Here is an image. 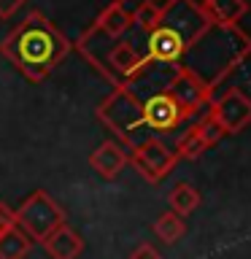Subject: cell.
Wrapping results in <instances>:
<instances>
[{
  "instance_id": "6da1fadb",
  "label": "cell",
  "mask_w": 251,
  "mask_h": 259,
  "mask_svg": "<svg viewBox=\"0 0 251 259\" xmlns=\"http://www.w3.org/2000/svg\"><path fill=\"white\" fill-rule=\"evenodd\" d=\"M70 49L73 44L40 11H30L0 40V54L32 84L52 76V70L70 54Z\"/></svg>"
},
{
  "instance_id": "7a4b0ae2",
  "label": "cell",
  "mask_w": 251,
  "mask_h": 259,
  "mask_svg": "<svg viewBox=\"0 0 251 259\" xmlns=\"http://www.w3.org/2000/svg\"><path fill=\"white\" fill-rule=\"evenodd\" d=\"M251 57V35L238 24L211 22L200 38L184 52L181 68L200 78L208 89H216L230 73Z\"/></svg>"
},
{
  "instance_id": "3957f363",
  "label": "cell",
  "mask_w": 251,
  "mask_h": 259,
  "mask_svg": "<svg viewBox=\"0 0 251 259\" xmlns=\"http://www.w3.org/2000/svg\"><path fill=\"white\" fill-rule=\"evenodd\" d=\"M208 24L211 16L200 0H165L157 24L146 32L143 57L149 62L178 65Z\"/></svg>"
},
{
  "instance_id": "277c9868",
  "label": "cell",
  "mask_w": 251,
  "mask_h": 259,
  "mask_svg": "<svg viewBox=\"0 0 251 259\" xmlns=\"http://www.w3.org/2000/svg\"><path fill=\"white\" fill-rule=\"evenodd\" d=\"M97 119H100L124 146H130V151H133L135 146H141L143 141L154 138L149 124H146V119H143L138 97L121 84L113 87L111 95L97 105Z\"/></svg>"
},
{
  "instance_id": "5b68a950",
  "label": "cell",
  "mask_w": 251,
  "mask_h": 259,
  "mask_svg": "<svg viewBox=\"0 0 251 259\" xmlns=\"http://www.w3.org/2000/svg\"><path fill=\"white\" fill-rule=\"evenodd\" d=\"M14 224L32 243H44L57 227L65 224V213L44 189H35L27 194V200L19 202V208H14Z\"/></svg>"
},
{
  "instance_id": "8992f818",
  "label": "cell",
  "mask_w": 251,
  "mask_h": 259,
  "mask_svg": "<svg viewBox=\"0 0 251 259\" xmlns=\"http://www.w3.org/2000/svg\"><path fill=\"white\" fill-rule=\"evenodd\" d=\"M208 116L222 127L224 135H238L251 124V97L238 87H230L222 97L208 103Z\"/></svg>"
},
{
  "instance_id": "52a82bcc",
  "label": "cell",
  "mask_w": 251,
  "mask_h": 259,
  "mask_svg": "<svg viewBox=\"0 0 251 259\" xmlns=\"http://www.w3.org/2000/svg\"><path fill=\"white\" fill-rule=\"evenodd\" d=\"M127 162L146 178V181H162V178L176 167L178 159H176L173 149H170L162 138H149V141H143L141 146H135V149L127 154Z\"/></svg>"
},
{
  "instance_id": "ba28073f",
  "label": "cell",
  "mask_w": 251,
  "mask_h": 259,
  "mask_svg": "<svg viewBox=\"0 0 251 259\" xmlns=\"http://www.w3.org/2000/svg\"><path fill=\"white\" fill-rule=\"evenodd\" d=\"M168 95L173 97V103L178 105V111L186 119L197 116L200 111H208V103L214 100V89H208L200 78H194L184 68H178V73L173 76V81L168 87Z\"/></svg>"
},
{
  "instance_id": "9c48e42d",
  "label": "cell",
  "mask_w": 251,
  "mask_h": 259,
  "mask_svg": "<svg viewBox=\"0 0 251 259\" xmlns=\"http://www.w3.org/2000/svg\"><path fill=\"white\" fill-rule=\"evenodd\" d=\"M105 65H108V78L113 87L124 84L127 78H133L138 70L146 65V57L143 52L135 46V40H116V44L111 46L108 52V60H105Z\"/></svg>"
},
{
  "instance_id": "30bf717a",
  "label": "cell",
  "mask_w": 251,
  "mask_h": 259,
  "mask_svg": "<svg viewBox=\"0 0 251 259\" xmlns=\"http://www.w3.org/2000/svg\"><path fill=\"white\" fill-rule=\"evenodd\" d=\"M116 40H119V38H111L108 32H103V30L92 22V24H89V27L78 35V40H76L73 46H76L78 52L103 73V76H108V65H105V60H108V52H111V46L116 44Z\"/></svg>"
},
{
  "instance_id": "8fae6325",
  "label": "cell",
  "mask_w": 251,
  "mask_h": 259,
  "mask_svg": "<svg viewBox=\"0 0 251 259\" xmlns=\"http://www.w3.org/2000/svg\"><path fill=\"white\" fill-rule=\"evenodd\" d=\"M89 165H92V170L100 178L113 181V178L121 173V167L127 165V151L119 141H103L92 154H89Z\"/></svg>"
},
{
  "instance_id": "7c38bea8",
  "label": "cell",
  "mask_w": 251,
  "mask_h": 259,
  "mask_svg": "<svg viewBox=\"0 0 251 259\" xmlns=\"http://www.w3.org/2000/svg\"><path fill=\"white\" fill-rule=\"evenodd\" d=\"M40 246H44V251L52 259H78L81 251H84V240H81V235L73 230V227L62 224V227H57Z\"/></svg>"
},
{
  "instance_id": "4fadbf2b",
  "label": "cell",
  "mask_w": 251,
  "mask_h": 259,
  "mask_svg": "<svg viewBox=\"0 0 251 259\" xmlns=\"http://www.w3.org/2000/svg\"><path fill=\"white\" fill-rule=\"evenodd\" d=\"M202 6H205L211 22H219V24H238L248 14L246 0H205Z\"/></svg>"
},
{
  "instance_id": "5bb4252c",
  "label": "cell",
  "mask_w": 251,
  "mask_h": 259,
  "mask_svg": "<svg viewBox=\"0 0 251 259\" xmlns=\"http://www.w3.org/2000/svg\"><path fill=\"white\" fill-rule=\"evenodd\" d=\"M95 24H97V27H100L103 32H108L111 38H121V35H124V32H127L130 27H133V19H130V16H127V14L119 8L116 0H113L111 6H105L103 11L97 14Z\"/></svg>"
},
{
  "instance_id": "9a60e30c",
  "label": "cell",
  "mask_w": 251,
  "mask_h": 259,
  "mask_svg": "<svg viewBox=\"0 0 251 259\" xmlns=\"http://www.w3.org/2000/svg\"><path fill=\"white\" fill-rule=\"evenodd\" d=\"M32 240L19 227H8L0 232V259H27Z\"/></svg>"
},
{
  "instance_id": "2e32d148",
  "label": "cell",
  "mask_w": 251,
  "mask_h": 259,
  "mask_svg": "<svg viewBox=\"0 0 251 259\" xmlns=\"http://www.w3.org/2000/svg\"><path fill=\"white\" fill-rule=\"evenodd\" d=\"M168 205H170V213L189 216L192 210L200 205V192L194 189L192 184H176L168 194Z\"/></svg>"
},
{
  "instance_id": "e0dca14e",
  "label": "cell",
  "mask_w": 251,
  "mask_h": 259,
  "mask_svg": "<svg viewBox=\"0 0 251 259\" xmlns=\"http://www.w3.org/2000/svg\"><path fill=\"white\" fill-rule=\"evenodd\" d=\"M154 232H157V238L162 243H178L186 235V224H184V219L181 216H176V213H162L157 222H154Z\"/></svg>"
},
{
  "instance_id": "ac0fdd59",
  "label": "cell",
  "mask_w": 251,
  "mask_h": 259,
  "mask_svg": "<svg viewBox=\"0 0 251 259\" xmlns=\"http://www.w3.org/2000/svg\"><path fill=\"white\" fill-rule=\"evenodd\" d=\"M205 151V143L200 141V135H197V130L189 127L186 133L181 135V141L176 143V159H197L200 154Z\"/></svg>"
},
{
  "instance_id": "d6986e66",
  "label": "cell",
  "mask_w": 251,
  "mask_h": 259,
  "mask_svg": "<svg viewBox=\"0 0 251 259\" xmlns=\"http://www.w3.org/2000/svg\"><path fill=\"white\" fill-rule=\"evenodd\" d=\"M159 14H162V3H157V0H149V3H143V6L133 14V24H138L143 32H149L154 24H157Z\"/></svg>"
},
{
  "instance_id": "ffe728a7",
  "label": "cell",
  "mask_w": 251,
  "mask_h": 259,
  "mask_svg": "<svg viewBox=\"0 0 251 259\" xmlns=\"http://www.w3.org/2000/svg\"><path fill=\"white\" fill-rule=\"evenodd\" d=\"M192 127L197 130V135H200V141L205 143V149H208V146H214V143H219V141L224 138L222 127H219L216 121L208 116V113H205V116H202V119L197 121V124H192Z\"/></svg>"
},
{
  "instance_id": "44dd1931",
  "label": "cell",
  "mask_w": 251,
  "mask_h": 259,
  "mask_svg": "<svg viewBox=\"0 0 251 259\" xmlns=\"http://www.w3.org/2000/svg\"><path fill=\"white\" fill-rule=\"evenodd\" d=\"M130 259H162L159 251L151 246V243H141V246H135V251L130 254Z\"/></svg>"
},
{
  "instance_id": "7402d4cb",
  "label": "cell",
  "mask_w": 251,
  "mask_h": 259,
  "mask_svg": "<svg viewBox=\"0 0 251 259\" xmlns=\"http://www.w3.org/2000/svg\"><path fill=\"white\" fill-rule=\"evenodd\" d=\"M22 6H24V0H0V19H8V16H14Z\"/></svg>"
},
{
  "instance_id": "603a6c76",
  "label": "cell",
  "mask_w": 251,
  "mask_h": 259,
  "mask_svg": "<svg viewBox=\"0 0 251 259\" xmlns=\"http://www.w3.org/2000/svg\"><path fill=\"white\" fill-rule=\"evenodd\" d=\"M8 227H16L14 224V208H8L6 202H0V232L8 230Z\"/></svg>"
},
{
  "instance_id": "cb8c5ba5",
  "label": "cell",
  "mask_w": 251,
  "mask_h": 259,
  "mask_svg": "<svg viewBox=\"0 0 251 259\" xmlns=\"http://www.w3.org/2000/svg\"><path fill=\"white\" fill-rule=\"evenodd\" d=\"M116 3H119L121 11H124V14L130 16V19H133V14L138 11V8H141L143 3H149V0H116Z\"/></svg>"
},
{
  "instance_id": "d4e9b609",
  "label": "cell",
  "mask_w": 251,
  "mask_h": 259,
  "mask_svg": "<svg viewBox=\"0 0 251 259\" xmlns=\"http://www.w3.org/2000/svg\"><path fill=\"white\" fill-rule=\"evenodd\" d=\"M157 3H165V0H157Z\"/></svg>"
},
{
  "instance_id": "484cf974",
  "label": "cell",
  "mask_w": 251,
  "mask_h": 259,
  "mask_svg": "<svg viewBox=\"0 0 251 259\" xmlns=\"http://www.w3.org/2000/svg\"><path fill=\"white\" fill-rule=\"evenodd\" d=\"M200 3H205V0H200Z\"/></svg>"
}]
</instances>
